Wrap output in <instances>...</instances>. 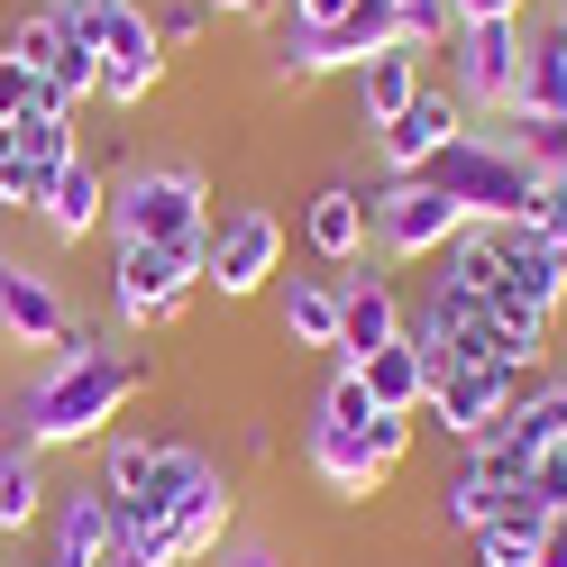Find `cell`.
I'll use <instances>...</instances> for the list:
<instances>
[{"label": "cell", "instance_id": "obj_28", "mask_svg": "<svg viewBox=\"0 0 567 567\" xmlns=\"http://www.w3.org/2000/svg\"><path fill=\"white\" fill-rule=\"evenodd\" d=\"M0 147H19L28 165H74L83 156V137H74V120H64V111H19V120H0Z\"/></svg>", "mask_w": 567, "mask_h": 567}, {"label": "cell", "instance_id": "obj_23", "mask_svg": "<svg viewBox=\"0 0 567 567\" xmlns=\"http://www.w3.org/2000/svg\"><path fill=\"white\" fill-rule=\"evenodd\" d=\"M358 384L375 394V412L421 421V403H431V358H421L412 339H394V348H375V358H358Z\"/></svg>", "mask_w": 567, "mask_h": 567}, {"label": "cell", "instance_id": "obj_17", "mask_svg": "<svg viewBox=\"0 0 567 567\" xmlns=\"http://www.w3.org/2000/svg\"><path fill=\"white\" fill-rule=\"evenodd\" d=\"M367 238H375V202H367L358 184H321V193L302 202V247H311L321 266H358Z\"/></svg>", "mask_w": 567, "mask_h": 567}, {"label": "cell", "instance_id": "obj_42", "mask_svg": "<svg viewBox=\"0 0 567 567\" xmlns=\"http://www.w3.org/2000/svg\"><path fill=\"white\" fill-rule=\"evenodd\" d=\"M540 567H567V513L540 522Z\"/></svg>", "mask_w": 567, "mask_h": 567}, {"label": "cell", "instance_id": "obj_18", "mask_svg": "<svg viewBox=\"0 0 567 567\" xmlns=\"http://www.w3.org/2000/svg\"><path fill=\"white\" fill-rule=\"evenodd\" d=\"M513 120H567V28H558V19H522Z\"/></svg>", "mask_w": 567, "mask_h": 567}, {"label": "cell", "instance_id": "obj_40", "mask_svg": "<svg viewBox=\"0 0 567 567\" xmlns=\"http://www.w3.org/2000/svg\"><path fill=\"white\" fill-rule=\"evenodd\" d=\"M449 19L467 28V19H530V0H449Z\"/></svg>", "mask_w": 567, "mask_h": 567}, {"label": "cell", "instance_id": "obj_22", "mask_svg": "<svg viewBox=\"0 0 567 567\" xmlns=\"http://www.w3.org/2000/svg\"><path fill=\"white\" fill-rule=\"evenodd\" d=\"M321 47H330V74H358L367 55L403 47V10H394V0H348V10L321 28Z\"/></svg>", "mask_w": 567, "mask_h": 567}, {"label": "cell", "instance_id": "obj_6", "mask_svg": "<svg viewBox=\"0 0 567 567\" xmlns=\"http://www.w3.org/2000/svg\"><path fill=\"white\" fill-rule=\"evenodd\" d=\"M202 293V247H111V321L165 330Z\"/></svg>", "mask_w": 567, "mask_h": 567}, {"label": "cell", "instance_id": "obj_38", "mask_svg": "<svg viewBox=\"0 0 567 567\" xmlns=\"http://www.w3.org/2000/svg\"><path fill=\"white\" fill-rule=\"evenodd\" d=\"M19 111H38V74L0 47V120H19Z\"/></svg>", "mask_w": 567, "mask_h": 567}, {"label": "cell", "instance_id": "obj_2", "mask_svg": "<svg viewBox=\"0 0 567 567\" xmlns=\"http://www.w3.org/2000/svg\"><path fill=\"white\" fill-rule=\"evenodd\" d=\"M210 238V184L202 165H128L111 174V247H202Z\"/></svg>", "mask_w": 567, "mask_h": 567}, {"label": "cell", "instance_id": "obj_12", "mask_svg": "<svg viewBox=\"0 0 567 567\" xmlns=\"http://www.w3.org/2000/svg\"><path fill=\"white\" fill-rule=\"evenodd\" d=\"M485 238H494V284H504L513 302H530V311H549V321H558V311H567V257L530 220H494Z\"/></svg>", "mask_w": 567, "mask_h": 567}, {"label": "cell", "instance_id": "obj_14", "mask_svg": "<svg viewBox=\"0 0 567 567\" xmlns=\"http://www.w3.org/2000/svg\"><path fill=\"white\" fill-rule=\"evenodd\" d=\"M457 137H467V101L440 92V83H421V92H412V111L375 128V156H384V174H421L440 147H457Z\"/></svg>", "mask_w": 567, "mask_h": 567}, {"label": "cell", "instance_id": "obj_37", "mask_svg": "<svg viewBox=\"0 0 567 567\" xmlns=\"http://www.w3.org/2000/svg\"><path fill=\"white\" fill-rule=\"evenodd\" d=\"M394 10H403V47H449L457 38L449 0H394Z\"/></svg>", "mask_w": 567, "mask_h": 567}, {"label": "cell", "instance_id": "obj_31", "mask_svg": "<svg viewBox=\"0 0 567 567\" xmlns=\"http://www.w3.org/2000/svg\"><path fill=\"white\" fill-rule=\"evenodd\" d=\"M111 567H174V530L156 513L120 504V530H111Z\"/></svg>", "mask_w": 567, "mask_h": 567}, {"label": "cell", "instance_id": "obj_8", "mask_svg": "<svg viewBox=\"0 0 567 567\" xmlns=\"http://www.w3.org/2000/svg\"><path fill=\"white\" fill-rule=\"evenodd\" d=\"M367 202H375V247H384V257H403V266H431L440 247L467 229V210H457L431 174H394V184L367 193Z\"/></svg>", "mask_w": 567, "mask_h": 567}, {"label": "cell", "instance_id": "obj_46", "mask_svg": "<svg viewBox=\"0 0 567 567\" xmlns=\"http://www.w3.org/2000/svg\"><path fill=\"white\" fill-rule=\"evenodd\" d=\"M0 567H10V558H0Z\"/></svg>", "mask_w": 567, "mask_h": 567}, {"label": "cell", "instance_id": "obj_26", "mask_svg": "<svg viewBox=\"0 0 567 567\" xmlns=\"http://www.w3.org/2000/svg\"><path fill=\"white\" fill-rule=\"evenodd\" d=\"M229 522H238V494H229V467H220V476H210V485L193 494V504H184V513H174V522H165V530H174V567H202L210 549H220V540H229Z\"/></svg>", "mask_w": 567, "mask_h": 567}, {"label": "cell", "instance_id": "obj_43", "mask_svg": "<svg viewBox=\"0 0 567 567\" xmlns=\"http://www.w3.org/2000/svg\"><path fill=\"white\" fill-rule=\"evenodd\" d=\"M339 10H348V0H293V28H330Z\"/></svg>", "mask_w": 567, "mask_h": 567}, {"label": "cell", "instance_id": "obj_34", "mask_svg": "<svg viewBox=\"0 0 567 567\" xmlns=\"http://www.w3.org/2000/svg\"><path fill=\"white\" fill-rule=\"evenodd\" d=\"M38 202H47V165H28L19 147H0V210H28V220H38Z\"/></svg>", "mask_w": 567, "mask_h": 567}, {"label": "cell", "instance_id": "obj_33", "mask_svg": "<svg viewBox=\"0 0 567 567\" xmlns=\"http://www.w3.org/2000/svg\"><path fill=\"white\" fill-rule=\"evenodd\" d=\"M513 147L530 156V174H567V120H513Z\"/></svg>", "mask_w": 567, "mask_h": 567}, {"label": "cell", "instance_id": "obj_11", "mask_svg": "<svg viewBox=\"0 0 567 567\" xmlns=\"http://www.w3.org/2000/svg\"><path fill=\"white\" fill-rule=\"evenodd\" d=\"M111 530H120V504H111V485H74V494H55L47 522H38V540L47 558L38 567H111Z\"/></svg>", "mask_w": 567, "mask_h": 567}, {"label": "cell", "instance_id": "obj_9", "mask_svg": "<svg viewBox=\"0 0 567 567\" xmlns=\"http://www.w3.org/2000/svg\"><path fill=\"white\" fill-rule=\"evenodd\" d=\"M513 74H522V19H467L449 38V92L467 111L513 120Z\"/></svg>", "mask_w": 567, "mask_h": 567}, {"label": "cell", "instance_id": "obj_32", "mask_svg": "<svg viewBox=\"0 0 567 567\" xmlns=\"http://www.w3.org/2000/svg\"><path fill=\"white\" fill-rule=\"evenodd\" d=\"M0 47H10V55H19V64H28L38 83L55 74V55H64V38H55V19H47V10H28V19H19V28H10Z\"/></svg>", "mask_w": 567, "mask_h": 567}, {"label": "cell", "instance_id": "obj_45", "mask_svg": "<svg viewBox=\"0 0 567 567\" xmlns=\"http://www.w3.org/2000/svg\"><path fill=\"white\" fill-rule=\"evenodd\" d=\"M549 19H558V28H567V0H558V10H549Z\"/></svg>", "mask_w": 567, "mask_h": 567}, {"label": "cell", "instance_id": "obj_1", "mask_svg": "<svg viewBox=\"0 0 567 567\" xmlns=\"http://www.w3.org/2000/svg\"><path fill=\"white\" fill-rule=\"evenodd\" d=\"M147 358L137 348H101V358H47L38 375L0 403V440L10 449H83V440H111V421L147 394Z\"/></svg>", "mask_w": 567, "mask_h": 567}, {"label": "cell", "instance_id": "obj_7", "mask_svg": "<svg viewBox=\"0 0 567 567\" xmlns=\"http://www.w3.org/2000/svg\"><path fill=\"white\" fill-rule=\"evenodd\" d=\"M530 384H540V367H440L421 412H431L457 449H485V440H504V412L530 394Z\"/></svg>", "mask_w": 567, "mask_h": 567}, {"label": "cell", "instance_id": "obj_29", "mask_svg": "<svg viewBox=\"0 0 567 567\" xmlns=\"http://www.w3.org/2000/svg\"><path fill=\"white\" fill-rule=\"evenodd\" d=\"M504 504H513V494H504V485H494V476L476 467V457H467V467H457V476L440 485V530H467V540H476V530H485L494 513H504Z\"/></svg>", "mask_w": 567, "mask_h": 567}, {"label": "cell", "instance_id": "obj_41", "mask_svg": "<svg viewBox=\"0 0 567 567\" xmlns=\"http://www.w3.org/2000/svg\"><path fill=\"white\" fill-rule=\"evenodd\" d=\"M220 567H284V549H275V540H229Z\"/></svg>", "mask_w": 567, "mask_h": 567}, {"label": "cell", "instance_id": "obj_5", "mask_svg": "<svg viewBox=\"0 0 567 567\" xmlns=\"http://www.w3.org/2000/svg\"><path fill=\"white\" fill-rule=\"evenodd\" d=\"M275 275H284V210H266V202L210 210V238H202V293L247 302V293H275Z\"/></svg>", "mask_w": 567, "mask_h": 567}, {"label": "cell", "instance_id": "obj_19", "mask_svg": "<svg viewBox=\"0 0 567 567\" xmlns=\"http://www.w3.org/2000/svg\"><path fill=\"white\" fill-rule=\"evenodd\" d=\"M311 412L339 421V431H358V440L384 457V467H403V457H412V421H403V412H375V394L358 384V367H339V375L321 384V403H311Z\"/></svg>", "mask_w": 567, "mask_h": 567}, {"label": "cell", "instance_id": "obj_15", "mask_svg": "<svg viewBox=\"0 0 567 567\" xmlns=\"http://www.w3.org/2000/svg\"><path fill=\"white\" fill-rule=\"evenodd\" d=\"M38 229H47L55 247H83V238L111 229V174H101V156H74V165H55V174H47Z\"/></svg>", "mask_w": 567, "mask_h": 567}, {"label": "cell", "instance_id": "obj_27", "mask_svg": "<svg viewBox=\"0 0 567 567\" xmlns=\"http://www.w3.org/2000/svg\"><path fill=\"white\" fill-rule=\"evenodd\" d=\"M504 440L522 449V467H530V457H549V449H567V375L530 384V394L504 412Z\"/></svg>", "mask_w": 567, "mask_h": 567}, {"label": "cell", "instance_id": "obj_25", "mask_svg": "<svg viewBox=\"0 0 567 567\" xmlns=\"http://www.w3.org/2000/svg\"><path fill=\"white\" fill-rule=\"evenodd\" d=\"M55 485H47V457L38 449H10L0 440V540H28V530L47 522Z\"/></svg>", "mask_w": 567, "mask_h": 567}, {"label": "cell", "instance_id": "obj_36", "mask_svg": "<svg viewBox=\"0 0 567 567\" xmlns=\"http://www.w3.org/2000/svg\"><path fill=\"white\" fill-rule=\"evenodd\" d=\"M147 19H156V47H165V55L210 38V10H202V0H165V10H147Z\"/></svg>", "mask_w": 567, "mask_h": 567}, {"label": "cell", "instance_id": "obj_24", "mask_svg": "<svg viewBox=\"0 0 567 567\" xmlns=\"http://www.w3.org/2000/svg\"><path fill=\"white\" fill-rule=\"evenodd\" d=\"M412 92H421V47H384V55H367V64H358V128L403 120Z\"/></svg>", "mask_w": 567, "mask_h": 567}, {"label": "cell", "instance_id": "obj_16", "mask_svg": "<svg viewBox=\"0 0 567 567\" xmlns=\"http://www.w3.org/2000/svg\"><path fill=\"white\" fill-rule=\"evenodd\" d=\"M302 467L321 476L339 504H367V494H384V485H394V467H384V457H375L358 431H339V421H321V412L302 421Z\"/></svg>", "mask_w": 567, "mask_h": 567}, {"label": "cell", "instance_id": "obj_13", "mask_svg": "<svg viewBox=\"0 0 567 567\" xmlns=\"http://www.w3.org/2000/svg\"><path fill=\"white\" fill-rule=\"evenodd\" d=\"M64 321H74L64 284L38 257H0V339H10V348H55Z\"/></svg>", "mask_w": 567, "mask_h": 567}, {"label": "cell", "instance_id": "obj_10", "mask_svg": "<svg viewBox=\"0 0 567 567\" xmlns=\"http://www.w3.org/2000/svg\"><path fill=\"white\" fill-rule=\"evenodd\" d=\"M165 83V47H156V19L137 0H101V101L111 111H137Z\"/></svg>", "mask_w": 567, "mask_h": 567}, {"label": "cell", "instance_id": "obj_21", "mask_svg": "<svg viewBox=\"0 0 567 567\" xmlns=\"http://www.w3.org/2000/svg\"><path fill=\"white\" fill-rule=\"evenodd\" d=\"M284 348H339V275H275Z\"/></svg>", "mask_w": 567, "mask_h": 567}, {"label": "cell", "instance_id": "obj_30", "mask_svg": "<svg viewBox=\"0 0 567 567\" xmlns=\"http://www.w3.org/2000/svg\"><path fill=\"white\" fill-rule=\"evenodd\" d=\"M476 567H540V513H530L522 494L476 530Z\"/></svg>", "mask_w": 567, "mask_h": 567}, {"label": "cell", "instance_id": "obj_4", "mask_svg": "<svg viewBox=\"0 0 567 567\" xmlns=\"http://www.w3.org/2000/svg\"><path fill=\"white\" fill-rule=\"evenodd\" d=\"M210 476H220V457L193 449V440H111V449H101V485H111V504H137V513H156V522H174Z\"/></svg>", "mask_w": 567, "mask_h": 567}, {"label": "cell", "instance_id": "obj_35", "mask_svg": "<svg viewBox=\"0 0 567 567\" xmlns=\"http://www.w3.org/2000/svg\"><path fill=\"white\" fill-rule=\"evenodd\" d=\"M522 504L530 513H567V449H549V457H530V476H522Z\"/></svg>", "mask_w": 567, "mask_h": 567}, {"label": "cell", "instance_id": "obj_44", "mask_svg": "<svg viewBox=\"0 0 567 567\" xmlns=\"http://www.w3.org/2000/svg\"><path fill=\"white\" fill-rule=\"evenodd\" d=\"M202 10H220V19H266L275 0H202Z\"/></svg>", "mask_w": 567, "mask_h": 567}, {"label": "cell", "instance_id": "obj_20", "mask_svg": "<svg viewBox=\"0 0 567 567\" xmlns=\"http://www.w3.org/2000/svg\"><path fill=\"white\" fill-rule=\"evenodd\" d=\"M403 339V293L384 275H367V284H339V367H358V358H375V348H394Z\"/></svg>", "mask_w": 567, "mask_h": 567}, {"label": "cell", "instance_id": "obj_3", "mask_svg": "<svg viewBox=\"0 0 567 567\" xmlns=\"http://www.w3.org/2000/svg\"><path fill=\"white\" fill-rule=\"evenodd\" d=\"M421 174H431V184H440L457 210H467L476 229H494V220H530V210H540V174H530V156L513 147V137H476V128H467L457 147H440Z\"/></svg>", "mask_w": 567, "mask_h": 567}, {"label": "cell", "instance_id": "obj_39", "mask_svg": "<svg viewBox=\"0 0 567 567\" xmlns=\"http://www.w3.org/2000/svg\"><path fill=\"white\" fill-rule=\"evenodd\" d=\"M530 229H540L558 257H567V174H549V184H540V210H530Z\"/></svg>", "mask_w": 567, "mask_h": 567}]
</instances>
